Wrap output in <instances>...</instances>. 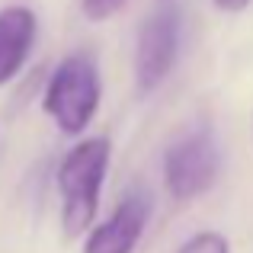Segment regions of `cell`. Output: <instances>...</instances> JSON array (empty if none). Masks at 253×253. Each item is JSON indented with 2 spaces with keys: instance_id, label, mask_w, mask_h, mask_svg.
<instances>
[{
  "instance_id": "7",
  "label": "cell",
  "mask_w": 253,
  "mask_h": 253,
  "mask_svg": "<svg viewBox=\"0 0 253 253\" xmlns=\"http://www.w3.org/2000/svg\"><path fill=\"white\" fill-rule=\"evenodd\" d=\"M176 253H231V241L221 231H199L189 241H183Z\"/></svg>"
},
{
  "instance_id": "3",
  "label": "cell",
  "mask_w": 253,
  "mask_h": 253,
  "mask_svg": "<svg viewBox=\"0 0 253 253\" xmlns=\"http://www.w3.org/2000/svg\"><path fill=\"white\" fill-rule=\"evenodd\" d=\"M221 173V151L209 128H192L164 154V186L176 202L202 196L215 186Z\"/></svg>"
},
{
  "instance_id": "2",
  "label": "cell",
  "mask_w": 253,
  "mask_h": 253,
  "mask_svg": "<svg viewBox=\"0 0 253 253\" xmlns=\"http://www.w3.org/2000/svg\"><path fill=\"white\" fill-rule=\"evenodd\" d=\"M99 96H103V81H99L96 61L86 51H74L61 58L58 68L51 71L42 93V109L61 135L77 138L96 116Z\"/></svg>"
},
{
  "instance_id": "6",
  "label": "cell",
  "mask_w": 253,
  "mask_h": 253,
  "mask_svg": "<svg viewBox=\"0 0 253 253\" xmlns=\"http://www.w3.org/2000/svg\"><path fill=\"white\" fill-rule=\"evenodd\" d=\"M39 36V19L29 6L10 3L0 10V86H6L26 68Z\"/></svg>"
},
{
  "instance_id": "1",
  "label": "cell",
  "mask_w": 253,
  "mask_h": 253,
  "mask_svg": "<svg viewBox=\"0 0 253 253\" xmlns=\"http://www.w3.org/2000/svg\"><path fill=\"white\" fill-rule=\"evenodd\" d=\"M109 157H112V144L106 135L84 138L61 157L55 183H58V196H61L64 237H81L93 228L106 170H109Z\"/></svg>"
},
{
  "instance_id": "8",
  "label": "cell",
  "mask_w": 253,
  "mask_h": 253,
  "mask_svg": "<svg viewBox=\"0 0 253 253\" xmlns=\"http://www.w3.org/2000/svg\"><path fill=\"white\" fill-rule=\"evenodd\" d=\"M84 6V16L93 19V23H99V19H109L112 13H119L125 6V0H81Z\"/></svg>"
},
{
  "instance_id": "4",
  "label": "cell",
  "mask_w": 253,
  "mask_h": 253,
  "mask_svg": "<svg viewBox=\"0 0 253 253\" xmlns=\"http://www.w3.org/2000/svg\"><path fill=\"white\" fill-rule=\"evenodd\" d=\"M179 55V10L161 6L141 23L135 39V84L141 93L157 90Z\"/></svg>"
},
{
  "instance_id": "5",
  "label": "cell",
  "mask_w": 253,
  "mask_h": 253,
  "mask_svg": "<svg viewBox=\"0 0 253 253\" xmlns=\"http://www.w3.org/2000/svg\"><path fill=\"white\" fill-rule=\"evenodd\" d=\"M151 218V199L144 189H128L106 221L86 231L84 253H135Z\"/></svg>"
},
{
  "instance_id": "9",
  "label": "cell",
  "mask_w": 253,
  "mask_h": 253,
  "mask_svg": "<svg viewBox=\"0 0 253 253\" xmlns=\"http://www.w3.org/2000/svg\"><path fill=\"white\" fill-rule=\"evenodd\" d=\"M211 3H215L218 10H224V13H244L253 0H211Z\"/></svg>"
}]
</instances>
